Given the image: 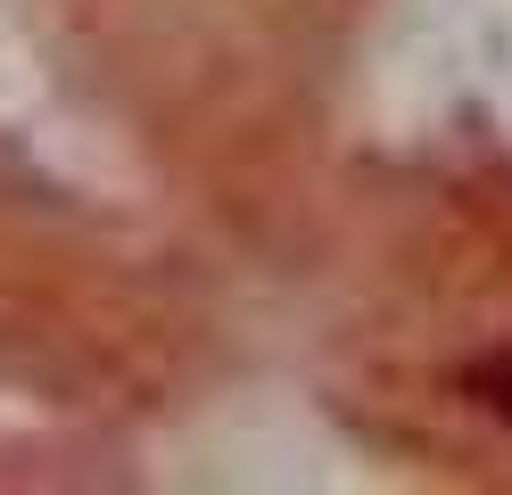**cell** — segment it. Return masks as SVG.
<instances>
[{
	"mask_svg": "<svg viewBox=\"0 0 512 495\" xmlns=\"http://www.w3.org/2000/svg\"><path fill=\"white\" fill-rule=\"evenodd\" d=\"M463 388H471L488 413H504V421H512V355H479L471 372H463Z\"/></svg>",
	"mask_w": 512,
	"mask_h": 495,
	"instance_id": "6da1fadb",
	"label": "cell"
}]
</instances>
